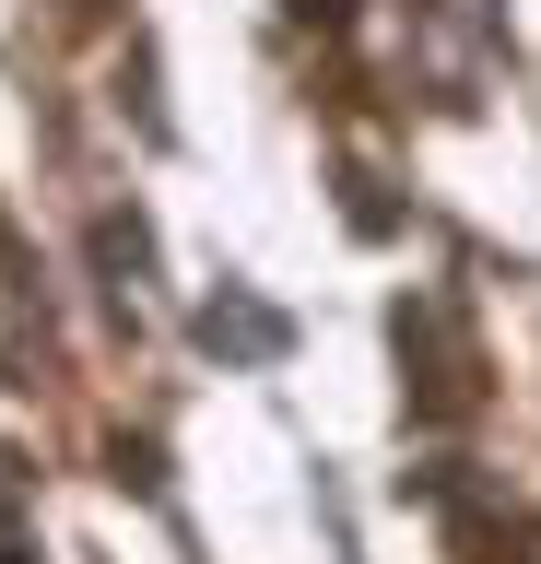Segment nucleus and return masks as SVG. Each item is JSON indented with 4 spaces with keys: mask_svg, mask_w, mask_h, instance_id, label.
<instances>
[{
    "mask_svg": "<svg viewBox=\"0 0 541 564\" xmlns=\"http://www.w3.org/2000/svg\"><path fill=\"white\" fill-rule=\"evenodd\" d=\"M424 352V388H412V412L424 423H447V412H470V352H459V329H447V306H400V365Z\"/></svg>",
    "mask_w": 541,
    "mask_h": 564,
    "instance_id": "obj_1",
    "label": "nucleus"
},
{
    "mask_svg": "<svg viewBox=\"0 0 541 564\" xmlns=\"http://www.w3.org/2000/svg\"><path fill=\"white\" fill-rule=\"evenodd\" d=\"M201 341L236 352V365H271L294 329H283V306H248V294H224V306H201Z\"/></svg>",
    "mask_w": 541,
    "mask_h": 564,
    "instance_id": "obj_2",
    "label": "nucleus"
},
{
    "mask_svg": "<svg viewBox=\"0 0 541 564\" xmlns=\"http://www.w3.org/2000/svg\"><path fill=\"white\" fill-rule=\"evenodd\" d=\"M283 12H306V24H342V12H354V0H283Z\"/></svg>",
    "mask_w": 541,
    "mask_h": 564,
    "instance_id": "obj_3",
    "label": "nucleus"
}]
</instances>
